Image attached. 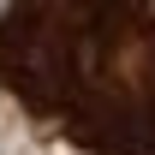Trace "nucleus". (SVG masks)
I'll return each mask as SVG.
<instances>
[{"label": "nucleus", "instance_id": "obj_1", "mask_svg": "<svg viewBox=\"0 0 155 155\" xmlns=\"http://www.w3.org/2000/svg\"><path fill=\"white\" fill-rule=\"evenodd\" d=\"M0 90L90 155H155V6L6 0Z\"/></svg>", "mask_w": 155, "mask_h": 155}]
</instances>
